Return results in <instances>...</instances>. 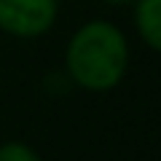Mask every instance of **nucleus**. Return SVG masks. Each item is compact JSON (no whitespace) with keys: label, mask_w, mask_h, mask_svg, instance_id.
Segmentation results:
<instances>
[{"label":"nucleus","mask_w":161,"mask_h":161,"mask_svg":"<svg viewBox=\"0 0 161 161\" xmlns=\"http://www.w3.org/2000/svg\"><path fill=\"white\" fill-rule=\"evenodd\" d=\"M129 40L108 19L83 22L64 46V70L78 89L92 94L113 92L129 73Z\"/></svg>","instance_id":"1"},{"label":"nucleus","mask_w":161,"mask_h":161,"mask_svg":"<svg viewBox=\"0 0 161 161\" xmlns=\"http://www.w3.org/2000/svg\"><path fill=\"white\" fill-rule=\"evenodd\" d=\"M59 19V0H0V32L32 40L51 32Z\"/></svg>","instance_id":"2"},{"label":"nucleus","mask_w":161,"mask_h":161,"mask_svg":"<svg viewBox=\"0 0 161 161\" xmlns=\"http://www.w3.org/2000/svg\"><path fill=\"white\" fill-rule=\"evenodd\" d=\"M134 30L140 40L161 54V0H134Z\"/></svg>","instance_id":"3"},{"label":"nucleus","mask_w":161,"mask_h":161,"mask_svg":"<svg viewBox=\"0 0 161 161\" xmlns=\"http://www.w3.org/2000/svg\"><path fill=\"white\" fill-rule=\"evenodd\" d=\"M0 161H43V158L32 145L22 142V140H8V142H0Z\"/></svg>","instance_id":"4"},{"label":"nucleus","mask_w":161,"mask_h":161,"mask_svg":"<svg viewBox=\"0 0 161 161\" xmlns=\"http://www.w3.org/2000/svg\"><path fill=\"white\" fill-rule=\"evenodd\" d=\"M105 3H110V6H126V3H134V0H105Z\"/></svg>","instance_id":"5"}]
</instances>
